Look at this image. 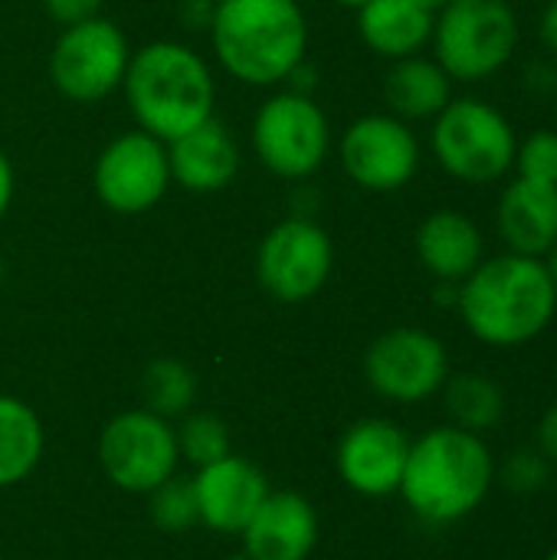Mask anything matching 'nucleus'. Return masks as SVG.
I'll return each instance as SVG.
<instances>
[{
    "mask_svg": "<svg viewBox=\"0 0 557 560\" xmlns=\"http://www.w3.org/2000/svg\"><path fill=\"white\" fill-rule=\"evenodd\" d=\"M466 328L492 348H519L535 341L555 318L557 295L548 269L532 256L483 259L456 292Z\"/></svg>",
    "mask_w": 557,
    "mask_h": 560,
    "instance_id": "nucleus-1",
    "label": "nucleus"
},
{
    "mask_svg": "<svg viewBox=\"0 0 557 560\" xmlns=\"http://www.w3.org/2000/svg\"><path fill=\"white\" fill-rule=\"evenodd\" d=\"M496 479V463L479 433L460 427H437L410 443L401 495L433 525H450L473 515Z\"/></svg>",
    "mask_w": 557,
    "mask_h": 560,
    "instance_id": "nucleus-2",
    "label": "nucleus"
},
{
    "mask_svg": "<svg viewBox=\"0 0 557 560\" xmlns=\"http://www.w3.org/2000/svg\"><path fill=\"white\" fill-rule=\"evenodd\" d=\"M125 95L141 131L174 141L213 118L217 85L207 62L184 43H151L128 59Z\"/></svg>",
    "mask_w": 557,
    "mask_h": 560,
    "instance_id": "nucleus-3",
    "label": "nucleus"
},
{
    "mask_svg": "<svg viewBox=\"0 0 557 560\" xmlns=\"http://www.w3.org/2000/svg\"><path fill=\"white\" fill-rule=\"evenodd\" d=\"M210 30L223 69L250 85L282 82L309 39L295 0H217Z\"/></svg>",
    "mask_w": 557,
    "mask_h": 560,
    "instance_id": "nucleus-4",
    "label": "nucleus"
},
{
    "mask_svg": "<svg viewBox=\"0 0 557 560\" xmlns=\"http://www.w3.org/2000/svg\"><path fill=\"white\" fill-rule=\"evenodd\" d=\"M437 62L450 79L496 75L519 46V20L506 0H450L433 20Z\"/></svg>",
    "mask_w": 557,
    "mask_h": 560,
    "instance_id": "nucleus-5",
    "label": "nucleus"
},
{
    "mask_svg": "<svg viewBox=\"0 0 557 560\" xmlns=\"http://www.w3.org/2000/svg\"><path fill=\"white\" fill-rule=\"evenodd\" d=\"M515 131L502 112L479 98H450L433 125V151L463 184H492L515 164Z\"/></svg>",
    "mask_w": 557,
    "mask_h": 560,
    "instance_id": "nucleus-6",
    "label": "nucleus"
},
{
    "mask_svg": "<svg viewBox=\"0 0 557 560\" xmlns=\"http://www.w3.org/2000/svg\"><path fill=\"white\" fill-rule=\"evenodd\" d=\"M177 459L181 453L174 427L151 410L118 413L98 436V463L121 492H154L177 472Z\"/></svg>",
    "mask_w": 557,
    "mask_h": 560,
    "instance_id": "nucleus-7",
    "label": "nucleus"
},
{
    "mask_svg": "<svg viewBox=\"0 0 557 560\" xmlns=\"http://www.w3.org/2000/svg\"><path fill=\"white\" fill-rule=\"evenodd\" d=\"M253 148L279 177H309L328 151V118L312 95H272L253 121Z\"/></svg>",
    "mask_w": 557,
    "mask_h": 560,
    "instance_id": "nucleus-8",
    "label": "nucleus"
},
{
    "mask_svg": "<svg viewBox=\"0 0 557 560\" xmlns=\"http://www.w3.org/2000/svg\"><path fill=\"white\" fill-rule=\"evenodd\" d=\"M128 69V43L112 20L92 16L66 26L49 56L56 89L72 102H98L121 85Z\"/></svg>",
    "mask_w": 557,
    "mask_h": 560,
    "instance_id": "nucleus-9",
    "label": "nucleus"
},
{
    "mask_svg": "<svg viewBox=\"0 0 557 560\" xmlns=\"http://www.w3.org/2000/svg\"><path fill=\"white\" fill-rule=\"evenodd\" d=\"M364 374L381 397L417 404L433 397L446 384L450 361L437 335L423 328H394L368 348Z\"/></svg>",
    "mask_w": 557,
    "mask_h": 560,
    "instance_id": "nucleus-10",
    "label": "nucleus"
},
{
    "mask_svg": "<svg viewBox=\"0 0 557 560\" xmlns=\"http://www.w3.org/2000/svg\"><path fill=\"white\" fill-rule=\"evenodd\" d=\"M332 259V240L318 223L282 220L259 243L256 276L272 299L305 302L328 282Z\"/></svg>",
    "mask_w": 557,
    "mask_h": 560,
    "instance_id": "nucleus-11",
    "label": "nucleus"
},
{
    "mask_svg": "<svg viewBox=\"0 0 557 560\" xmlns=\"http://www.w3.org/2000/svg\"><path fill=\"white\" fill-rule=\"evenodd\" d=\"M171 184L167 148L148 131L115 138L95 164V194L115 213L151 210Z\"/></svg>",
    "mask_w": 557,
    "mask_h": 560,
    "instance_id": "nucleus-12",
    "label": "nucleus"
},
{
    "mask_svg": "<svg viewBox=\"0 0 557 560\" xmlns=\"http://www.w3.org/2000/svg\"><path fill=\"white\" fill-rule=\"evenodd\" d=\"M341 164L358 187L391 194L417 174L420 144L397 115H364L345 131Z\"/></svg>",
    "mask_w": 557,
    "mask_h": 560,
    "instance_id": "nucleus-13",
    "label": "nucleus"
},
{
    "mask_svg": "<svg viewBox=\"0 0 557 560\" xmlns=\"http://www.w3.org/2000/svg\"><path fill=\"white\" fill-rule=\"evenodd\" d=\"M410 440L391 420H358L338 443V476L345 486L368 499L401 492Z\"/></svg>",
    "mask_w": 557,
    "mask_h": 560,
    "instance_id": "nucleus-14",
    "label": "nucleus"
},
{
    "mask_svg": "<svg viewBox=\"0 0 557 560\" xmlns=\"http://www.w3.org/2000/svg\"><path fill=\"white\" fill-rule=\"evenodd\" d=\"M194 492H197L200 525L223 535H240L256 515V509L266 502L269 482L250 459L230 453L197 469Z\"/></svg>",
    "mask_w": 557,
    "mask_h": 560,
    "instance_id": "nucleus-15",
    "label": "nucleus"
},
{
    "mask_svg": "<svg viewBox=\"0 0 557 560\" xmlns=\"http://www.w3.org/2000/svg\"><path fill=\"white\" fill-rule=\"evenodd\" d=\"M240 535L250 560H309L318 545V512L299 492H269Z\"/></svg>",
    "mask_w": 557,
    "mask_h": 560,
    "instance_id": "nucleus-16",
    "label": "nucleus"
},
{
    "mask_svg": "<svg viewBox=\"0 0 557 560\" xmlns=\"http://www.w3.org/2000/svg\"><path fill=\"white\" fill-rule=\"evenodd\" d=\"M167 164L171 177L194 194H213L233 184L240 171V148L230 128L217 118L200 121L187 135L167 141Z\"/></svg>",
    "mask_w": 557,
    "mask_h": 560,
    "instance_id": "nucleus-17",
    "label": "nucleus"
},
{
    "mask_svg": "<svg viewBox=\"0 0 557 560\" xmlns=\"http://www.w3.org/2000/svg\"><path fill=\"white\" fill-rule=\"evenodd\" d=\"M499 233L515 256H548L557 243V187L515 177L499 200Z\"/></svg>",
    "mask_w": 557,
    "mask_h": 560,
    "instance_id": "nucleus-18",
    "label": "nucleus"
},
{
    "mask_svg": "<svg viewBox=\"0 0 557 560\" xmlns=\"http://www.w3.org/2000/svg\"><path fill=\"white\" fill-rule=\"evenodd\" d=\"M417 256L440 282H463L483 262V233L469 217L437 210L417 230Z\"/></svg>",
    "mask_w": 557,
    "mask_h": 560,
    "instance_id": "nucleus-19",
    "label": "nucleus"
},
{
    "mask_svg": "<svg viewBox=\"0 0 557 560\" xmlns=\"http://www.w3.org/2000/svg\"><path fill=\"white\" fill-rule=\"evenodd\" d=\"M433 20L414 0H368L358 7L361 39L387 59L414 56L433 36Z\"/></svg>",
    "mask_w": 557,
    "mask_h": 560,
    "instance_id": "nucleus-20",
    "label": "nucleus"
},
{
    "mask_svg": "<svg viewBox=\"0 0 557 560\" xmlns=\"http://www.w3.org/2000/svg\"><path fill=\"white\" fill-rule=\"evenodd\" d=\"M384 95L397 118H437L450 105V75L433 59L404 56L387 72Z\"/></svg>",
    "mask_w": 557,
    "mask_h": 560,
    "instance_id": "nucleus-21",
    "label": "nucleus"
},
{
    "mask_svg": "<svg viewBox=\"0 0 557 560\" xmlns=\"http://www.w3.org/2000/svg\"><path fill=\"white\" fill-rule=\"evenodd\" d=\"M43 456V423L36 410L0 394V489L23 482Z\"/></svg>",
    "mask_w": 557,
    "mask_h": 560,
    "instance_id": "nucleus-22",
    "label": "nucleus"
},
{
    "mask_svg": "<svg viewBox=\"0 0 557 560\" xmlns=\"http://www.w3.org/2000/svg\"><path fill=\"white\" fill-rule=\"evenodd\" d=\"M446 410L453 417V427L483 433L492 430L506 413V394L502 387L486 374H456L446 377Z\"/></svg>",
    "mask_w": 557,
    "mask_h": 560,
    "instance_id": "nucleus-23",
    "label": "nucleus"
},
{
    "mask_svg": "<svg viewBox=\"0 0 557 560\" xmlns=\"http://www.w3.org/2000/svg\"><path fill=\"white\" fill-rule=\"evenodd\" d=\"M141 394H144V410L171 420L190 410L197 397V377L187 364L174 358L151 361L144 377H141Z\"/></svg>",
    "mask_w": 557,
    "mask_h": 560,
    "instance_id": "nucleus-24",
    "label": "nucleus"
},
{
    "mask_svg": "<svg viewBox=\"0 0 557 560\" xmlns=\"http://www.w3.org/2000/svg\"><path fill=\"white\" fill-rule=\"evenodd\" d=\"M177 433V453L181 459H187L194 469H204L223 456H230V430L220 417L213 413H190Z\"/></svg>",
    "mask_w": 557,
    "mask_h": 560,
    "instance_id": "nucleus-25",
    "label": "nucleus"
},
{
    "mask_svg": "<svg viewBox=\"0 0 557 560\" xmlns=\"http://www.w3.org/2000/svg\"><path fill=\"white\" fill-rule=\"evenodd\" d=\"M148 509H151V522L164 532H184V528L197 525L200 512H197L194 479H184L174 472L154 492H148Z\"/></svg>",
    "mask_w": 557,
    "mask_h": 560,
    "instance_id": "nucleus-26",
    "label": "nucleus"
},
{
    "mask_svg": "<svg viewBox=\"0 0 557 560\" xmlns=\"http://www.w3.org/2000/svg\"><path fill=\"white\" fill-rule=\"evenodd\" d=\"M522 180L557 187V131H535L515 148V164Z\"/></svg>",
    "mask_w": 557,
    "mask_h": 560,
    "instance_id": "nucleus-27",
    "label": "nucleus"
},
{
    "mask_svg": "<svg viewBox=\"0 0 557 560\" xmlns=\"http://www.w3.org/2000/svg\"><path fill=\"white\" fill-rule=\"evenodd\" d=\"M548 479V459L542 453H519L506 466V486L512 492H535Z\"/></svg>",
    "mask_w": 557,
    "mask_h": 560,
    "instance_id": "nucleus-28",
    "label": "nucleus"
},
{
    "mask_svg": "<svg viewBox=\"0 0 557 560\" xmlns=\"http://www.w3.org/2000/svg\"><path fill=\"white\" fill-rule=\"evenodd\" d=\"M46 13L62 23V26H72V23H82V20H92L102 7V0H43Z\"/></svg>",
    "mask_w": 557,
    "mask_h": 560,
    "instance_id": "nucleus-29",
    "label": "nucleus"
},
{
    "mask_svg": "<svg viewBox=\"0 0 557 560\" xmlns=\"http://www.w3.org/2000/svg\"><path fill=\"white\" fill-rule=\"evenodd\" d=\"M538 450L548 463L557 466V404L548 407V413L538 423Z\"/></svg>",
    "mask_w": 557,
    "mask_h": 560,
    "instance_id": "nucleus-30",
    "label": "nucleus"
},
{
    "mask_svg": "<svg viewBox=\"0 0 557 560\" xmlns=\"http://www.w3.org/2000/svg\"><path fill=\"white\" fill-rule=\"evenodd\" d=\"M538 36H542V43L548 46V52H555L557 56V0H552V3L545 7L542 23H538Z\"/></svg>",
    "mask_w": 557,
    "mask_h": 560,
    "instance_id": "nucleus-31",
    "label": "nucleus"
},
{
    "mask_svg": "<svg viewBox=\"0 0 557 560\" xmlns=\"http://www.w3.org/2000/svg\"><path fill=\"white\" fill-rule=\"evenodd\" d=\"M184 20H187L194 30L210 26V20H213V3H210V0H187V7H184Z\"/></svg>",
    "mask_w": 557,
    "mask_h": 560,
    "instance_id": "nucleus-32",
    "label": "nucleus"
},
{
    "mask_svg": "<svg viewBox=\"0 0 557 560\" xmlns=\"http://www.w3.org/2000/svg\"><path fill=\"white\" fill-rule=\"evenodd\" d=\"M10 197H13V167H10L7 154L0 151V217L10 207Z\"/></svg>",
    "mask_w": 557,
    "mask_h": 560,
    "instance_id": "nucleus-33",
    "label": "nucleus"
},
{
    "mask_svg": "<svg viewBox=\"0 0 557 560\" xmlns=\"http://www.w3.org/2000/svg\"><path fill=\"white\" fill-rule=\"evenodd\" d=\"M545 269H548V279H552V285H555V295H557V243L552 246V253L545 256Z\"/></svg>",
    "mask_w": 557,
    "mask_h": 560,
    "instance_id": "nucleus-34",
    "label": "nucleus"
},
{
    "mask_svg": "<svg viewBox=\"0 0 557 560\" xmlns=\"http://www.w3.org/2000/svg\"><path fill=\"white\" fill-rule=\"evenodd\" d=\"M414 3H417V7H423L427 13H433V16H437V13H440V10H443L450 0H414Z\"/></svg>",
    "mask_w": 557,
    "mask_h": 560,
    "instance_id": "nucleus-35",
    "label": "nucleus"
},
{
    "mask_svg": "<svg viewBox=\"0 0 557 560\" xmlns=\"http://www.w3.org/2000/svg\"><path fill=\"white\" fill-rule=\"evenodd\" d=\"M335 3H345V7H364L368 0H335Z\"/></svg>",
    "mask_w": 557,
    "mask_h": 560,
    "instance_id": "nucleus-36",
    "label": "nucleus"
},
{
    "mask_svg": "<svg viewBox=\"0 0 557 560\" xmlns=\"http://www.w3.org/2000/svg\"><path fill=\"white\" fill-rule=\"evenodd\" d=\"M227 560H250L246 555H233V558H227Z\"/></svg>",
    "mask_w": 557,
    "mask_h": 560,
    "instance_id": "nucleus-37",
    "label": "nucleus"
},
{
    "mask_svg": "<svg viewBox=\"0 0 557 560\" xmlns=\"http://www.w3.org/2000/svg\"><path fill=\"white\" fill-rule=\"evenodd\" d=\"M0 285H3V259H0Z\"/></svg>",
    "mask_w": 557,
    "mask_h": 560,
    "instance_id": "nucleus-38",
    "label": "nucleus"
},
{
    "mask_svg": "<svg viewBox=\"0 0 557 560\" xmlns=\"http://www.w3.org/2000/svg\"><path fill=\"white\" fill-rule=\"evenodd\" d=\"M548 560H557V548H555V551H552V555H548Z\"/></svg>",
    "mask_w": 557,
    "mask_h": 560,
    "instance_id": "nucleus-39",
    "label": "nucleus"
},
{
    "mask_svg": "<svg viewBox=\"0 0 557 560\" xmlns=\"http://www.w3.org/2000/svg\"><path fill=\"white\" fill-rule=\"evenodd\" d=\"M506 3H512V0H506Z\"/></svg>",
    "mask_w": 557,
    "mask_h": 560,
    "instance_id": "nucleus-40",
    "label": "nucleus"
},
{
    "mask_svg": "<svg viewBox=\"0 0 557 560\" xmlns=\"http://www.w3.org/2000/svg\"><path fill=\"white\" fill-rule=\"evenodd\" d=\"M0 560H3V558H0Z\"/></svg>",
    "mask_w": 557,
    "mask_h": 560,
    "instance_id": "nucleus-41",
    "label": "nucleus"
}]
</instances>
